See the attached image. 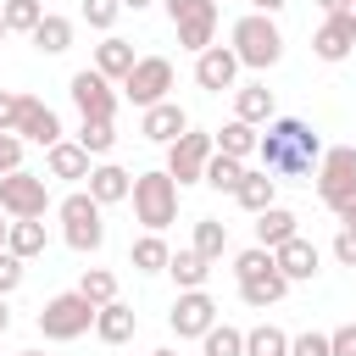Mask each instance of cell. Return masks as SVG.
I'll return each mask as SVG.
<instances>
[{"label": "cell", "instance_id": "1", "mask_svg": "<svg viewBox=\"0 0 356 356\" xmlns=\"http://www.w3.org/2000/svg\"><path fill=\"white\" fill-rule=\"evenodd\" d=\"M256 156H261V172H273V178H300V172H312V167L323 161V139H317V128L300 122V117H273V122L261 128Z\"/></svg>", "mask_w": 356, "mask_h": 356}, {"label": "cell", "instance_id": "2", "mask_svg": "<svg viewBox=\"0 0 356 356\" xmlns=\"http://www.w3.org/2000/svg\"><path fill=\"white\" fill-rule=\"evenodd\" d=\"M234 56H239V67H256V72L278 67V56H284V33H278V22H273L267 11L239 17V22H234Z\"/></svg>", "mask_w": 356, "mask_h": 356}, {"label": "cell", "instance_id": "3", "mask_svg": "<svg viewBox=\"0 0 356 356\" xmlns=\"http://www.w3.org/2000/svg\"><path fill=\"white\" fill-rule=\"evenodd\" d=\"M134 217L150 228V234H161L167 222H178V178L161 167V172H139L134 178Z\"/></svg>", "mask_w": 356, "mask_h": 356}, {"label": "cell", "instance_id": "4", "mask_svg": "<svg viewBox=\"0 0 356 356\" xmlns=\"http://www.w3.org/2000/svg\"><path fill=\"white\" fill-rule=\"evenodd\" d=\"M95 312H100V306H95L83 289L50 295V300L39 306V334H44V339H61V345H67V339H83V334L95 328Z\"/></svg>", "mask_w": 356, "mask_h": 356}, {"label": "cell", "instance_id": "5", "mask_svg": "<svg viewBox=\"0 0 356 356\" xmlns=\"http://www.w3.org/2000/svg\"><path fill=\"white\" fill-rule=\"evenodd\" d=\"M317 200L339 217L345 206H356V150L350 145H334V150H323V161H317Z\"/></svg>", "mask_w": 356, "mask_h": 356}, {"label": "cell", "instance_id": "6", "mask_svg": "<svg viewBox=\"0 0 356 356\" xmlns=\"http://www.w3.org/2000/svg\"><path fill=\"white\" fill-rule=\"evenodd\" d=\"M100 211H106V206H100L89 189L67 195V200H61V239H67L72 250H83V256L100 250V245H106V222H100Z\"/></svg>", "mask_w": 356, "mask_h": 356}, {"label": "cell", "instance_id": "7", "mask_svg": "<svg viewBox=\"0 0 356 356\" xmlns=\"http://www.w3.org/2000/svg\"><path fill=\"white\" fill-rule=\"evenodd\" d=\"M211 150H217V134H200V128H189V134H178V139L167 145V172L178 178V189L206 178V161H211Z\"/></svg>", "mask_w": 356, "mask_h": 356}, {"label": "cell", "instance_id": "8", "mask_svg": "<svg viewBox=\"0 0 356 356\" xmlns=\"http://www.w3.org/2000/svg\"><path fill=\"white\" fill-rule=\"evenodd\" d=\"M50 206V184L39 172H0V211L6 217H44Z\"/></svg>", "mask_w": 356, "mask_h": 356}, {"label": "cell", "instance_id": "9", "mask_svg": "<svg viewBox=\"0 0 356 356\" xmlns=\"http://www.w3.org/2000/svg\"><path fill=\"white\" fill-rule=\"evenodd\" d=\"M167 89H172V61H167V56H139L134 72L122 78V95H128L139 111L156 106V100H167Z\"/></svg>", "mask_w": 356, "mask_h": 356}, {"label": "cell", "instance_id": "10", "mask_svg": "<svg viewBox=\"0 0 356 356\" xmlns=\"http://www.w3.org/2000/svg\"><path fill=\"white\" fill-rule=\"evenodd\" d=\"M67 95H72L78 117H117V89H111V78H106V72H95V67L72 72Z\"/></svg>", "mask_w": 356, "mask_h": 356}, {"label": "cell", "instance_id": "11", "mask_svg": "<svg viewBox=\"0 0 356 356\" xmlns=\"http://www.w3.org/2000/svg\"><path fill=\"white\" fill-rule=\"evenodd\" d=\"M167 323H172V334H178V339H200V334L217 323V300H211L206 289H178V300H172Z\"/></svg>", "mask_w": 356, "mask_h": 356}, {"label": "cell", "instance_id": "12", "mask_svg": "<svg viewBox=\"0 0 356 356\" xmlns=\"http://www.w3.org/2000/svg\"><path fill=\"white\" fill-rule=\"evenodd\" d=\"M234 78H239V56H234V44H206V50L195 56V83H200L206 95L234 89Z\"/></svg>", "mask_w": 356, "mask_h": 356}, {"label": "cell", "instance_id": "13", "mask_svg": "<svg viewBox=\"0 0 356 356\" xmlns=\"http://www.w3.org/2000/svg\"><path fill=\"white\" fill-rule=\"evenodd\" d=\"M17 134H22L28 145H44V150H50V145L61 139V117H56V111H50L39 95H22V111H17Z\"/></svg>", "mask_w": 356, "mask_h": 356}, {"label": "cell", "instance_id": "14", "mask_svg": "<svg viewBox=\"0 0 356 356\" xmlns=\"http://www.w3.org/2000/svg\"><path fill=\"white\" fill-rule=\"evenodd\" d=\"M312 50H317L323 61H345V56L356 50V17H350V11L323 17V28L312 33Z\"/></svg>", "mask_w": 356, "mask_h": 356}, {"label": "cell", "instance_id": "15", "mask_svg": "<svg viewBox=\"0 0 356 356\" xmlns=\"http://www.w3.org/2000/svg\"><path fill=\"white\" fill-rule=\"evenodd\" d=\"M139 134H145L150 145H172L178 134H189V117H184V106H178V100H156V106H145Z\"/></svg>", "mask_w": 356, "mask_h": 356}, {"label": "cell", "instance_id": "16", "mask_svg": "<svg viewBox=\"0 0 356 356\" xmlns=\"http://www.w3.org/2000/svg\"><path fill=\"white\" fill-rule=\"evenodd\" d=\"M44 167H50V178H67V184H78V178L95 172V167H89V150H83L78 139H56V145L44 150Z\"/></svg>", "mask_w": 356, "mask_h": 356}, {"label": "cell", "instance_id": "17", "mask_svg": "<svg viewBox=\"0 0 356 356\" xmlns=\"http://www.w3.org/2000/svg\"><path fill=\"white\" fill-rule=\"evenodd\" d=\"M273 261H278V273H284L289 284H306V278L317 273V245L295 234V239H284V245L273 250Z\"/></svg>", "mask_w": 356, "mask_h": 356}, {"label": "cell", "instance_id": "18", "mask_svg": "<svg viewBox=\"0 0 356 356\" xmlns=\"http://www.w3.org/2000/svg\"><path fill=\"white\" fill-rule=\"evenodd\" d=\"M284 295H289V278L278 273V261L261 267V273H250V278H239V300H245V306H273V300H284Z\"/></svg>", "mask_w": 356, "mask_h": 356}, {"label": "cell", "instance_id": "19", "mask_svg": "<svg viewBox=\"0 0 356 356\" xmlns=\"http://www.w3.org/2000/svg\"><path fill=\"white\" fill-rule=\"evenodd\" d=\"M134 328H139V317H134V306H122V300H106V306L95 312V334H100L106 345H128Z\"/></svg>", "mask_w": 356, "mask_h": 356}, {"label": "cell", "instance_id": "20", "mask_svg": "<svg viewBox=\"0 0 356 356\" xmlns=\"http://www.w3.org/2000/svg\"><path fill=\"white\" fill-rule=\"evenodd\" d=\"M134 61H139V56H134V44H128V39H117V33H106V39L95 44V72H106V78H117V83L134 72Z\"/></svg>", "mask_w": 356, "mask_h": 356}, {"label": "cell", "instance_id": "21", "mask_svg": "<svg viewBox=\"0 0 356 356\" xmlns=\"http://www.w3.org/2000/svg\"><path fill=\"white\" fill-rule=\"evenodd\" d=\"M89 195H95L100 206H117V200H128V195H134V178H128L117 161H100V167L89 172Z\"/></svg>", "mask_w": 356, "mask_h": 356}, {"label": "cell", "instance_id": "22", "mask_svg": "<svg viewBox=\"0 0 356 356\" xmlns=\"http://www.w3.org/2000/svg\"><path fill=\"white\" fill-rule=\"evenodd\" d=\"M300 228H295V211L289 206H267V211H256V245H267V250H278L284 239H295Z\"/></svg>", "mask_w": 356, "mask_h": 356}, {"label": "cell", "instance_id": "23", "mask_svg": "<svg viewBox=\"0 0 356 356\" xmlns=\"http://www.w3.org/2000/svg\"><path fill=\"white\" fill-rule=\"evenodd\" d=\"M234 117L239 122H273V89L267 83H245V89H234Z\"/></svg>", "mask_w": 356, "mask_h": 356}, {"label": "cell", "instance_id": "24", "mask_svg": "<svg viewBox=\"0 0 356 356\" xmlns=\"http://www.w3.org/2000/svg\"><path fill=\"white\" fill-rule=\"evenodd\" d=\"M6 250H11V256H22V261H33V256H44V222H39V217H11V234H6Z\"/></svg>", "mask_w": 356, "mask_h": 356}, {"label": "cell", "instance_id": "25", "mask_svg": "<svg viewBox=\"0 0 356 356\" xmlns=\"http://www.w3.org/2000/svg\"><path fill=\"white\" fill-rule=\"evenodd\" d=\"M256 145H261L256 122H239V117H234V122L217 128V150H222V156H239V161H245V156H256Z\"/></svg>", "mask_w": 356, "mask_h": 356}, {"label": "cell", "instance_id": "26", "mask_svg": "<svg viewBox=\"0 0 356 356\" xmlns=\"http://www.w3.org/2000/svg\"><path fill=\"white\" fill-rule=\"evenodd\" d=\"M273 195H278V178H273V172H245L239 189H234V200H239L245 211H267Z\"/></svg>", "mask_w": 356, "mask_h": 356}, {"label": "cell", "instance_id": "27", "mask_svg": "<svg viewBox=\"0 0 356 356\" xmlns=\"http://www.w3.org/2000/svg\"><path fill=\"white\" fill-rule=\"evenodd\" d=\"M167 273L178 278V289H206V273H211V261L189 245V250H172V261H167Z\"/></svg>", "mask_w": 356, "mask_h": 356}, {"label": "cell", "instance_id": "28", "mask_svg": "<svg viewBox=\"0 0 356 356\" xmlns=\"http://www.w3.org/2000/svg\"><path fill=\"white\" fill-rule=\"evenodd\" d=\"M28 39H33V50H44V56H61V50L72 44V22H67V17H56V11H44V22H39Z\"/></svg>", "mask_w": 356, "mask_h": 356}, {"label": "cell", "instance_id": "29", "mask_svg": "<svg viewBox=\"0 0 356 356\" xmlns=\"http://www.w3.org/2000/svg\"><path fill=\"white\" fill-rule=\"evenodd\" d=\"M128 261H134V273H167L172 250H167V239H161V234H145V239H134Z\"/></svg>", "mask_w": 356, "mask_h": 356}, {"label": "cell", "instance_id": "30", "mask_svg": "<svg viewBox=\"0 0 356 356\" xmlns=\"http://www.w3.org/2000/svg\"><path fill=\"white\" fill-rule=\"evenodd\" d=\"M239 178H245V161H239V156H222V150H211V161H206V178H200V184H211V189L234 195V189H239Z\"/></svg>", "mask_w": 356, "mask_h": 356}, {"label": "cell", "instance_id": "31", "mask_svg": "<svg viewBox=\"0 0 356 356\" xmlns=\"http://www.w3.org/2000/svg\"><path fill=\"white\" fill-rule=\"evenodd\" d=\"M172 28H178V44L200 56V50L217 39V11H200V17H189V22H172Z\"/></svg>", "mask_w": 356, "mask_h": 356}, {"label": "cell", "instance_id": "32", "mask_svg": "<svg viewBox=\"0 0 356 356\" xmlns=\"http://www.w3.org/2000/svg\"><path fill=\"white\" fill-rule=\"evenodd\" d=\"M195 250H200L206 261H222V250H228V222L200 217V222H195Z\"/></svg>", "mask_w": 356, "mask_h": 356}, {"label": "cell", "instance_id": "33", "mask_svg": "<svg viewBox=\"0 0 356 356\" xmlns=\"http://www.w3.org/2000/svg\"><path fill=\"white\" fill-rule=\"evenodd\" d=\"M200 350H206V356H245V334L228 328V323H211V328L200 334Z\"/></svg>", "mask_w": 356, "mask_h": 356}, {"label": "cell", "instance_id": "34", "mask_svg": "<svg viewBox=\"0 0 356 356\" xmlns=\"http://www.w3.org/2000/svg\"><path fill=\"white\" fill-rule=\"evenodd\" d=\"M245 356H289V334L273 328V323H261V328L245 334Z\"/></svg>", "mask_w": 356, "mask_h": 356}, {"label": "cell", "instance_id": "35", "mask_svg": "<svg viewBox=\"0 0 356 356\" xmlns=\"http://www.w3.org/2000/svg\"><path fill=\"white\" fill-rule=\"evenodd\" d=\"M78 145H83L89 156H106V150L117 145V128H111V117H83V128H78Z\"/></svg>", "mask_w": 356, "mask_h": 356}, {"label": "cell", "instance_id": "36", "mask_svg": "<svg viewBox=\"0 0 356 356\" xmlns=\"http://www.w3.org/2000/svg\"><path fill=\"white\" fill-rule=\"evenodd\" d=\"M0 11H6V28H11V33H33V28L44 22V6H39V0H6Z\"/></svg>", "mask_w": 356, "mask_h": 356}, {"label": "cell", "instance_id": "37", "mask_svg": "<svg viewBox=\"0 0 356 356\" xmlns=\"http://www.w3.org/2000/svg\"><path fill=\"white\" fill-rule=\"evenodd\" d=\"M78 289H83L95 306H106V300H117V273H106V267H89V273L78 278Z\"/></svg>", "mask_w": 356, "mask_h": 356}, {"label": "cell", "instance_id": "38", "mask_svg": "<svg viewBox=\"0 0 356 356\" xmlns=\"http://www.w3.org/2000/svg\"><path fill=\"white\" fill-rule=\"evenodd\" d=\"M289 356H334V339H328V334H317V328H306V334H295V339H289Z\"/></svg>", "mask_w": 356, "mask_h": 356}, {"label": "cell", "instance_id": "39", "mask_svg": "<svg viewBox=\"0 0 356 356\" xmlns=\"http://www.w3.org/2000/svg\"><path fill=\"white\" fill-rule=\"evenodd\" d=\"M117 11H122V0H83V22H89V28H100V33L117 22Z\"/></svg>", "mask_w": 356, "mask_h": 356}, {"label": "cell", "instance_id": "40", "mask_svg": "<svg viewBox=\"0 0 356 356\" xmlns=\"http://www.w3.org/2000/svg\"><path fill=\"white\" fill-rule=\"evenodd\" d=\"M22 273H28V267H22V256H11V250H0V295H11V289L22 284Z\"/></svg>", "mask_w": 356, "mask_h": 356}, {"label": "cell", "instance_id": "41", "mask_svg": "<svg viewBox=\"0 0 356 356\" xmlns=\"http://www.w3.org/2000/svg\"><path fill=\"white\" fill-rule=\"evenodd\" d=\"M161 6H167L172 22H189V17H200V11H217V0H161Z\"/></svg>", "mask_w": 356, "mask_h": 356}, {"label": "cell", "instance_id": "42", "mask_svg": "<svg viewBox=\"0 0 356 356\" xmlns=\"http://www.w3.org/2000/svg\"><path fill=\"white\" fill-rule=\"evenodd\" d=\"M17 111H22V95L0 89V134H17Z\"/></svg>", "mask_w": 356, "mask_h": 356}, {"label": "cell", "instance_id": "43", "mask_svg": "<svg viewBox=\"0 0 356 356\" xmlns=\"http://www.w3.org/2000/svg\"><path fill=\"white\" fill-rule=\"evenodd\" d=\"M22 167V134H0V172Z\"/></svg>", "mask_w": 356, "mask_h": 356}, {"label": "cell", "instance_id": "44", "mask_svg": "<svg viewBox=\"0 0 356 356\" xmlns=\"http://www.w3.org/2000/svg\"><path fill=\"white\" fill-rule=\"evenodd\" d=\"M334 256H339V267H356V228L339 222V234H334Z\"/></svg>", "mask_w": 356, "mask_h": 356}, {"label": "cell", "instance_id": "45", "mask_svg": "<svg viewBox=\"0 0 356 356\" xmlns=\"http://www.w3.org/2000/svg\"><path fill=\"white\" fill-rule=\"evenodd\" d=\"M328 339H334V356H356V323H345V328H334Z\"/></svg>", "mask_w": 356, "mask_h": 356}, {"label": "cell", "instance_id": "46", "mask_svg": "<svg viewBox=\"0 0 356 356\" xmlns=\"http://www.w3.org/2000/svg\"><path fill=\"white\" fill-rule=\"evenodd\" d=\"M284 6H289V0H250V11H267V17H278Z\"/></svg>", "mask_w": 356, "mask_h": 356}, {"label": "cell", "instance_id": "47", "mask_svg": "<svg viewBox=\"0 0 356 356\" xmlns=\"http://www.w3.org/2000/svg\"><path fill=\"white\" fill-rule=\"evenodd\" d=\"M317 6H323V17H334V11H350L356 0H317Z\"/></svg>", "mask_w": 356, "mask_h": 356}, {"label": "cell", "instance_id": "48", "mask_svg": "<svg viewBox=\"0 0 356 356\" xmlns=\"http://www.w3.org/2000/svg\"><path fill=\"white\" fill-rule=\"evenodd\" d=\"M11 328V306H6V295H0V334Z\"/></svg>", "mask_w": 356, "mask_h": 356}, {"label": "cell", "instance_id": "49", "mask_svg": "<svg viewBox=\"0 0 356 356\" xmlns=\"http://www.w3.org/2000/svg\"><path fill=\"white\" fill-rule=\"evenodd\" d=\"M339 222H345V228H356V206H345V211H339Z\"/></svg>", "mask_w": 356, "mask_h": 356}, {"label": "cell", "instance_id": "50", "mask_svg": "<svg viewBox=\"0 0 356 356\" xmlns=\"http://www.w3.org/2000/svg\"><path fill=\"white\" fill-rule=\"evenodd\" d=\"M145 6H150V0H122V11H145Z\"/></svg>", "mask_w": 356, "mask_h": 356}, {"label": "cell", "instance_id": "51", "mask_svg": "<svg viewBox=\"0 0 356 356\" xmlns=\"http://www.w3.org/2000/svg\"><path fill=\"white\" fill-rule=\"evenodd\" d=\"M6 234H11V222H6V211H0V250H6Z\"/></svg>", "mask_w": 356, "mask_h": 356}, {"label": "cell", "instance_id": "52", "mask_svg": "<svg viewBox=\"0 0 356 356\" xmlns=\"http://www.w3.org/2000/svg\"><path fill=\"white\" fill-rule=\"evenodd\" d=\"M6 33H11V28H6V11H0V39H6Z\"/></svg>", "mask_w": 356, "mask_h": 356}, {"label": "cell", "instance_id": "53", "mask_svg": "<svg viewBox=\"0 0 356 356\" xmlns=\"http://www.w3.org/2000/svg\"><path fill=\"white\" fill-rule=\"evenodd\" d=\"M150 356H178V350H150Z\"/></svg>", "mask_w": 356, "mask_h": 356}, {"label": "cell", "instance_id": "54", "mask_svg": "<svg viewBox=\"0 0 356 356\" xmlns=\"http://www.w3.org/2000/svg\"><path fill=\"white\" fill-rule=\"evenodd\" d=\"M17 356H44V350H17Z\"/></svg>", "mask_w": 356, "mask_h": 356}, {"label": "cell", "instance_id": "55", "mask_svg": "<svg viewBox=\"0 0 356 356\" xmlns=\"http://www.w3.org/2000/svg\"><path fill=\"white\" fill-rule=\"evenodd\" d=\"M350 17H356V6H350Z\"/></svg>", "mask_w": 356, "mask_h": 356}]
</instances>
